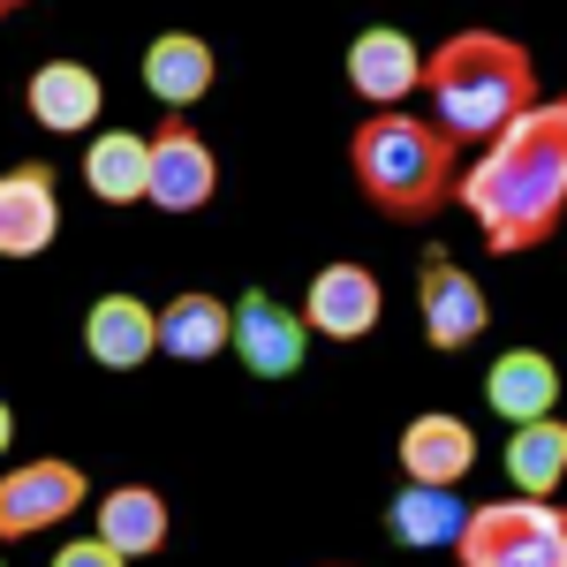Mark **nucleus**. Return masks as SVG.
Returning <instances> with one entry per match:
<instances>
[{
  "label": "nucleus",
  "mask_w": 567,
  "mask_h": 567,
  "mask_svg": "<svg viewBox=\"0 0 567 567\" xmlns=\"http://www.w3.org/2000/svg\"><path fill=\"white\" fill-rule=\"evenodd\" d=\"M213 76H219V61L197 31H159V39L144 45V91H152L167 114L197 106V99L213 91Z\"/></svg>",
  "instance_id": "obj_16"
},
{
  "label": "nucleus",
  "mask_w": 567,
  "mask_h": 567,
  "mask_svg": "<svg viewBox=\"0 0 567 567\" xmlns=\"http://www.w3.org/2000/svg\"><path fill=\"white\" fill-rule=\"evenodd\" d=\"M144 175H152V136L136 130H99L84 152V182L99 205H136L144 197Z\"/></svg>",
  "instance_id": "obj_20"
},
{
  "label": "nucleus",
  "mask_w": 567,
  "mask_h": 567,
  "mask_svg": "<svg viewBox=\"0 0 567 567\" xmlns=\"http://www.w3.org/2000/svg\"><path fill=\"white\" fill-rule=\"evenodd\" d=\"M477 470V432L462 416H416L401 432V477L424 484V492H454V484Z\"/></svg>",
  "instance_id": "obj_14"
},
{
  "label": "nucleus",
  "mask_w": 567,
  "mask_h": 567,
  "mask_svg": "<svg viewBox=\"0 0 567 567\" xmlns=\"http://www.w3.org/2000/svg\"><path fill=\"white\" fill-rule=\"evenodd\" d=\"M99 545L122 553V560L159 553V545H167V499H159L152 484H114V492L99 499Z\"/></svg>",
  "instance_id": "obj_18"
},
{
  "label": "nucleus",
  "mask_w": 567,
  "mask_h": 567,
  "mask_svg": "<svg viewBox=\"0 0 567 567\" xmlns=\"http://www.w3.org/2000/svg\"><path fill=\"white\" fill-rule=\"evenodd\" d=\"M349 167H355V189L393 219H432L454 182H462V159L454 144L432 130V114H371L349 144Z\"/></svg>",
  "instance_id": "obj_3"
},
{
  "label": "nucleus",
  "mask_w": 567,
  "mask_h": 567,
  "mask_svg": "<svg viewBox=\"0 0 567 567\" xmlns=\"http://www.w3.org/2000/svg\"><path fill=\"white\" fill-rule=\"evenodd\" d=\"M462 567H567V507L553 499H492L470 507L454 537Z\"/></svg>",
  "instance_id": "obj_4"
},
{
  "label": "nucleus",
  "mask_w": 567,
  "mask_h": 567,
  "mask_svg": "<svg viewBox=\"0 0 567 567\" xmlns=\"http://www.w3.org/2000/svg\"><path fill=\"white\" fill-rule=\"evenodd\" d=\"M416 310H424L432 349H470V341H484V326H492L484 288L446 258V250H432V258L416 265Z\"/></svg>",
  "instance_id": "obj_8"
},
{
  "label": "nucleus",
  "mask_w": 567,
  "mask_h": 567,
  "mask_svg": "<svg viewBox=\"0 0 567 567\" xmlns=\"http://www.w3.org/2000/svg\"><path fill=\"white\" fill-rule=\"evenodd\" d=\"M23 106H31L39 130L76 136V130L99 122L106 84H99V69H84V61H45V69H31V84H23Z\"/></svg>",
  "instance_id": "obj_15"
},
{
  "label": "nucleus",
  "mask_w": 567,
  "mask_h": 567,
  "mask_svg": "<svg viewBox=\"0 0 567 567\" xmlns=\"http://www.w3.org/2000/svg\"><path fill=\"white\" fill-rule=\"evenodd\" d=\"M424 99L446 144H492L507 122H523L537 106L529 45H515L507 31H454L424 53Z\"/></svg>",
  "instance_id": "obj_2"
},
{
  "label": "nucleus",
  "mask_w": 567,
  "mask_h": 567,
  "mask_svg": "<svg viewBox=\"0 0 567 567\" xmlns=\"http://www.w3.org/2000/svg\"><path fill=\"white\" fill-rule=\"evenodd\" d=\"M303 310H288L280 296H265L250 288L243 303H235V333H227V349L243 355V371H258V379H296L303 371Z\"/></svg>",
  "instance_id": "obj_7"
},
{
  "label": "nucleus",
  "mask_w": 567,
  "mask_h": 567,
  "mask_svg": "<svg viewBox=\"0 0 567 567\" xmlns=\"http://www.w3.org/2000/svg\"><path fill=\"white\" fill-rule=\"evenodd\" d=\"M91 499V477L76 462H23L0 477V537H39V529H61L76 507Z\"/></svg>",
  "instance_id": "obj_5"
},
{
  "label": "nucleus",
  "mask_w": 567,
  "mask_h": 567,
  "mask_svg": "<svg viewBox=\"0 0 567 567\" xmlns=\"http://www.w3.org/2000/svg\"><path fill=\"white\" fill-rule=\"evenodd\" d=\"M386 523L401 545H416V553H432V545H446L454 553V537H462V523H470V507L454 499V492H424V484H401L386 507Z\"/></svg>",
  "instance_id": "obj_21"
},
{
  "label": "nucleus",
  "mask_w": 567,
  "mask_h": 567,
  "mask_svg": "<svg viewBox=\"0 0 567 567\" xmlns=\"http://www.w3.org/2000/svg\"><path fill=\"white\" fill-rule=\"evenodd\" d=\"M213 189H219L213 144L189 130L182 114H167V122L152 130V175H144V197H152L159 213H197V205H213Z\"/></svg>",
  "instance_id": "obj_6"
},
{
  "label": "nucleus",
  "mask_w": 567,
  "mask_h": 567,
  "mask_svg": "<svg viewBox=\"0 0 567 567\" xmlns=\"http://www.w3.org/2000/svg\"><path fill=\"white\" fill-rule=\"evenodd\" d=\"M61 235V189H53V167L23 159L0 175V258H39Z\"/></svg>",
  "instance_id": "obj_11"
},
{
  "label": "nucleus",
  "mask_w": 567,
  "mask_h": 567,
  "mask_svg": "<svg viewBox=\"0 0 567 567\" xmlns=\"http://www.w3.org/2000/svg\"><path fill=\"white\" fill-rule=\"evenodd\" d=\"M507 477H515V499H553L567 484V416H545V424H523L507 432Z\"/></svg>",
  "instance_id": "obj_19"
},
{
  "label": "nucleus",
  "mask_w": 567,
  "mask_h": 567,
  "mask_svg": "<svg viewBox=\"0 0 567 567\" xmlns=\"http://www.w3.org/2000/svg\"><path fill=\"white\" fill-rule=\"evenodd\" d=\"M227 333H235V303H219V296H175V303H159V355H175V363H213L227 355Z\"/></svg>",
  "instance_id": "obj_17"
},
{
  "label": "nucleus",
  "mask_w": 567,
  "mask_h": 567,
  "mask_svg": "<svg viewBox=\"0 0 567 567\" xmlns=\"http://www.w3.org/2000/svg\"><path fill=\"white\" fill-rule=\"evenodd\" d=\"M424 84V53L409 31H393V23H371V31H355L349 39V91L363 106H379V114H401V99Z\"/></svg>",
  "instance_id": "obj_10"
},
{
  "label": "nucleus",
  "mask_w": 567,
  "mask_h": 567,
  "mask_svg": "<svg viewBox=\"0 0 567 567\" xmlns=\"http://www.w3.org/2000/svg\"><path fill=\"white\" fill-rule=\"evenodd\" d=\"M53 567H130V560H122V553H106L99 537H76V545H61V553H53Z\"/></svg>",
  "instance_id": "obj_22"
},
{
  "label": "nucleus",
  "mask_w": 567,
  "mask_h": 567,
  "mask_svg": "<svg viewBox=\"0 0 567 567\" xmlns=\"http://www.w3.org/2000/svg\"><path fill=\"white\" fill-rule=\"evenodd\" d=\"M379 310H386V296H379V272L371 265H318V280L303 288V326L310 333H326V341H363V333H379Z\"/></svg>",
  "instance_id": "obj_9"
},
{
  "label": "nucleus",
  "mask_w": 567,
  "mask_h": 567,
  "mask_svg": "<svg viewBox=\"0 0 567 567\" xmlns=\"http://www.w3.org/2000/svg\"><path fill=\"white\" fill-rule=\"evenodd\" d=\"M462 213L477 219L492 258H523L537 250L567 213V91L537 99L523 122L492 136L477 152V167H462L454 182Z\"/></svg>",
  "instance_id": "obj_1"
},
{
  "label": "nucleus",
  "mask_w": 567,
  "mask_h": 567,
  "mask_svg": "<svg viewBox=\"0 0 567 567\" xmlns=\"http://www.w3.org/2000/svg\"><path fill=\"white\" fill-rule=\"evenodd\" d=\"M484 401H492V416H507V432L545 424V416H560V363L545 349H507L484 371Z\"/></svg>",
  "instance_id": "obj_12"
},
{
  "label": "nucleus",
  "mask_w": 567,
  "mask_h": 567,
  "mask_svg": "<svg viewBox=\"0 0 567 567\" xmlns=\"http://www.w3.org/2000/svg\"><path fill=\"white\" fill-rule=\"evenodd\" d=\"M84 349L99 371H136L159 355V310L144 296H99L84 310Z\"/></svg>",
  "instance_id": "obj_13"
},
{
  "label": "nucleus",
  "mask_w": 567,
  "mask_h": 567,
  "mask_svg": "<svg viewBox=\"0 0 567 567\" xmlns=\"http://www.w3.org/2000/svg\"><path fill=\"white\" fill-rule=\"evenodd\" d=\"M8 446H16V409L0 401V454H8Z\"/></svg>",
  "instance_id": "obj_23"
}]
</instances>
